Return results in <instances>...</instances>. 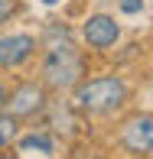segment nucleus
I'll list each match as a JSON object with an SVG mask.
<instances>
[{
  "label": "nucleus",
  "instance_id": "1",
  "mask_svg": "<svg viewBox=\"0 0 153 159\" xmlns=\"http://www.w3.org/2000/svg\"><path fill=\"white\" fill-rule=\"evenodd\" d=\"M124 101H127V84L114 75L88 78L75 88V107L85 114H114L117 107H124Z\"/></svg>",
  "mask_w": 153,
  "mask_h": 159
},
{
  "label": "nucleus",
  "instance_id": "2",
  "mask_svg": "<svg viewBox=\"0 0 153 159\" xmlns=\"http://www.w3.org/2000/svg\"><path fill=\"white\" fill-rule=\"evenodd\" d=\"M82 75H85V62H82V52L72 42H55L46 52V59H42V81H46V88L65 91V88L82 81Z\"/></svg>",
  "mask_w": 153,
  "mask_h": 159
},
{
  "label": "nucleus",
  "instance_id": "3",
  "mask_svg": "<svg viewBox=\"0 0 153 159\" xmlns=\"http://www.w3.org/2000/svg\"><path fill=\"white\" fill-rule=\"evenodd\" d=\"M42 104H46V88L36 84V81H23L10 98L3 101V107H7L10 117H33Z\"/></svg>",
  "mask_w": 153,
  "mask_h": 159
},
{
  "label": "nucleus",
  "instance_id": "4",
  "mask_svg": "<svg viewBox=\"0 0 153 159\" xmlns=\"http://www.w3.org/2000/svg\"><path fill=\"white\" fill-rule=\"evenodd\" d=\"M33 49H36V39L26 36V33L3 36V39H0V68H3V71L20 68V65L33 55Z\"/></svg>",
  "mask_w": 153,
  "mask_h": 159
},
{
  "label": "nucleus",
  "instance_id": "5",
  "mask_svg": "<svg viewBox=\"0 0 153 159\" xmlns=\"http://www.w3.org/2000/svg\"><path fill=\"white\" fill-rule=\"evenodd\" d=\"M82 36H85V42H88L91 49H108V46H114V42H117L121 26L114 23V16L98 13V16H88V23L82 26Z\"/></svg>",
  "mask_w": 153,
  "mask_h": 159
},
{
  "label": "nucleus",
  "instance_id": "6",
  "mask_svg": "<svg viewBox=\"0 0 153 159\" xmlns=\"http://www.w3.org/2000/svg\"><path fill=\"white\" fill-rule=\"evenodd\" d=\"M121 140H124V146L130 153H150V146H153V120H150V114H140V117L127 120L124 130H121Z\"/></svg>",
  "mask_w": 153,
  "mask_h": 159
},
{
  "label": "nucleus",
  "instance_id": "7",
  "mask_svg": "<svg viewBox=\"0 0 153 159\" xmlns=\"http://www.w3.org/2000/svg\"><path fill=\"white\" fill-rule=\"evenodd\" d=\"M17 136V117H10V114H3L0 117V149L7 146V143Z\"/></svg>",
  "mask_w": 153,
  "mask_h": 159
},
{
  "label": "nucleus",
  "instance_id": "8",
  "mask_svg": "<svg viewBox=\"0 0 153 159\" xmlns=\"http://www.w3.org/2000/svg\"><path fill=\"white\" fill-rule=\"evenodd\" d=\"M20 146L23 149H42V153H52V140H49V136H23V140H20Z\"/></svg>",
  "mask_w": 153,
  "mask_h": 159
},
{
  "label": "nucleus",
  "instance_id": "9",
  "mask_svg": "<svg viewBox=\"0 0 153 159\" xmlns=\"http://www.w3.org/2000/svg\"><path fill=\"white\" fill-rule=\"evenodd\" d=\"M17 0H0V23H3V20H10L13 13H17Z\"/></svg>",
  "mask_w": 153,
  "mask_h": 159
},
{
  "label": "nucleus",
  "instance_id": "10",
  "mask_svg": "<svg viewBox=\"0 0 153 159\" xmlns=\"http://www.w3.org/2000/svg\"><path fill=\"white\" fill-rule=\"evenodd\" d=\"M140 7H143V0H121V10L124 13H137Z\"/></svg>",
  "mask_w": 153,
  "mask_h": 159
},
{
  "label": "nucleus",
  "instance_id": "11",
  "mask_svg": "<svg viewBox=\"0 0 153 159\" xmlns=\"http://www.w3.org/2000/svg\"><path fill=\"white\" fill-rule=\"evenodd\" d=\"M3 101H7V88L0 84V111H3Z\"/></svg>",
  "mask_w": 153,
  "mask_h": 159
},
{
  "label": "nucleus",
  "instance_id": "12",
  "mask_svg": "<svg viewBox=\"0 0 153 159\" xmlns=\"http://www.w3.org/2000/svg\"><path fill=\"white\" fill-rule=\"evenodd\" d=\"M42 3H49V7H52V3H59V0H42Z\"/></svg>",
  "mask_w": 153,
  "mask_h": 159
},
{
  "label": "nucleus",
  "instance_id": "13",
  "mask_svg": "<svg viewBox=\"0 0 153 159\" xmlns=\"http://www.w3.org/2000/svg\"><path fill=\"white\" fill-rule=\"evenodd\" d=\"M0 159H13V156H0Z\"/></svg>",
  "mask_w": 153,
  "mask_h": 159
}]
</instances>
